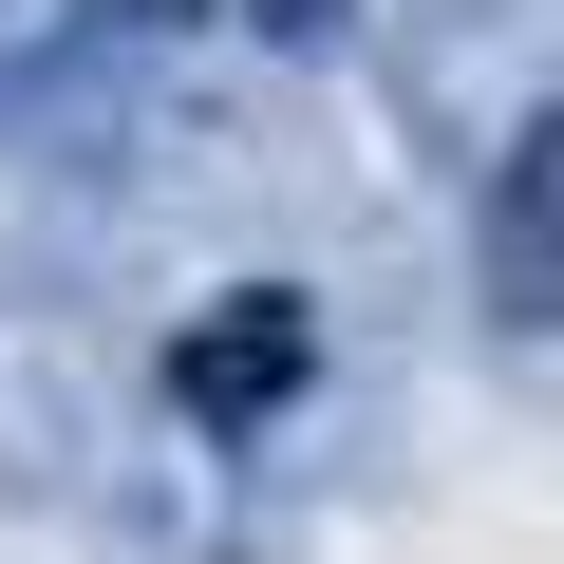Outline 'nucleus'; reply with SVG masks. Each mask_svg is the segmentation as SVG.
<instances>
[{"label":"nucleus","mask_w":564,"mask_h":564,"mask_svg":"<svg viewBox=\"0 0 564 564\" xmlns=\"http://www.w3.org/2000/svg\"><path fill=\"white\" fill-rule=\"evenodd\" d=\"M170 395H188V414H226V433H245V414H282V395H302V282H245V302L170 358Z\"/></svg>","instance_id":"f257e3e1"},{"label":"nucleus","mask_w":564,"mask_h":564,"mask_svg":"<svg viewBox=\"0 0 564 564\" xmlns=\"http://www.w3.org/2000/svg\"><path fill=\"white\" fill-rule=\"evenodd\" d=\"M545 207H564V170H545V132H508V207H489V321L508 339H545Z\"/></svg>","instance_id":"f03ea898"},{"label":"nucleus","mask_w":564,"mask_h":564,"mask_svg":"<svg viewBox=\"0 0 564 564\" xmlns=\"http://www.w3.org/2000/svg\"><path fill=\"white\" fill-rule=\"evenodd\" d=\"M245 20H263V39H339V0H245Z\"/></svg>","instance_id":"7ed1b4c3"}]
</instances>
